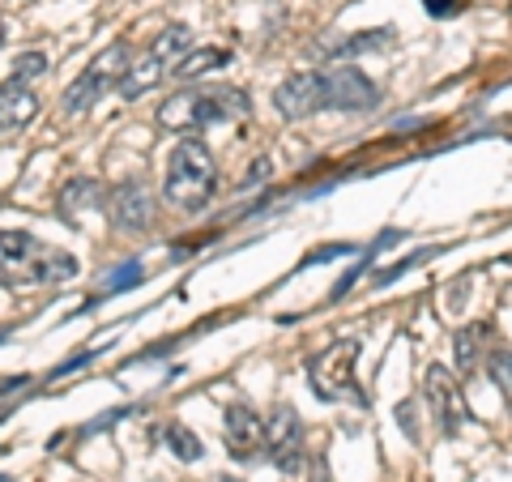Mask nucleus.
<instances>
[{
    "label": "nucleus",
    "instance_id": "1",
    "mask_svg": "<svg viewBox=\"0 0 512 482\" xmlns=\"http://www.w3.org/2000/svg\"><path fill=\"white\" fill-rule=\"evenodd\" d=\"M77 278V261L26 231H0V282L5 286H60Z\"/></svg>",
    "mask_w": 512,
    "mask_h": 482
},
{
    "label": "nucleus",
    "instance_id": "2",
    "mask_svg": "<svg viewBox=\"0 0 512 482\" xmlns=\"http://www.w3.org/2000/svg\"><path fill=\"white\" fill-rule=\"evenodd\" d=\"M248 116V94L235 86H188L158 107V124L171 133H201L210 124H231Z\"/></svg>",
    "mask_w": 512,
    "mask_h": 482
},
{
    "label": "nucleus",
    "instance_id": "3",
    "mask_svg": "<svg viewBox=\"0 0 512 482\" xmlns=\"http://www.w3.org/2000/svg\"><path fill=\"white\" fill-rule=\"evenodd\" d=\"M214 188H218V167H214V154L205 150V141H197V137L180 141L167 158L163 197L175 210H201V205L214 197Z\"/></svg>",
    "mask_w": 512,
    "mask_h": 482
},
{
    "label": "nucleus",
    "instance_id": "4",
    "mask_svg": "<svg viewBox=\"0 0 512 482\" xmlns=\"http://www.w3.org/2000/svg\"><path fill=\"white\" fill-rule=\"evenodd\" d=\"M124 73H128V47H124V43L103 47V52L86 64V73L77 77L69 90H64L60 107L69 111V116H82V111H90L111 86H120V82H124Z\"/></svg>",
    "mask_w": 512,
    "mask_h": 482
},
{
    "label": "nucleus",
    "instance_id": "5",
    "mask_svg": "<svg viewBox=\"0 0 512 482\" xmlns=\"http://www.w3.org/2000/svg\"><path fill=\"white\" fill-rule=\"evenodd\" d=\"M355 355H359V342H333V346H325V350H320V355L308 363L312 393H316L320 401L355 397Z\"/></svg>",
    "mask_w": 512,
    "mask_h": 482
},
{
    "label": "nucleus",
    "instance_id": "6",
    "mask_svg": "<svg viewBox=\"0 0 512 482\" xmlns=\"http://www.w3.org/2000/svg\"><path fill=\"white\" fill-rule=\"evenodd\" d=\"M423 401H427V410L436 414V423H440L444 436H457L470 410H466V393H461V380L448 372V367H440V363L427 367V376H423Z\"/></svg>",
    "mask_w": 512,
    "mask_h": 482
},
{
    "label": "nucleus",
    "instance_id": "7",
    "mask_svg": "<svg viewBox=\"0 0 512 482\" xmlns=\"http://www.w3.org/2000/svg\"><path fill=\"white\" fill-rule=\"evenodd\" d=\"M320 82H325V107H333V111H372L380 103L376 82L367 73L350 69V64L320 73Z\"/></svg>",
    "mask_w": 512,
    "mask_h": 482
},
{
    "label": "nucleus",
    "instance_id": "8",
    "mask_svg": "<svg viewBox=\"0 0 512 482\" xmlns=\"http://www.w3.org/2000/svg\"><path fill=\"white\" fill-rule=\"evenodd\" d=\"M265 457L278 465V470H299V457H303V423L295 406H278L274 414L265 419Z\"/></svg>",
    "mask_w": 512,
    "mask_h": 482
},
{
    "label": "nucleus",
    "instance_id": "9",
    "mask_svg": "<svg viewBox=\"0 0 512 482\" xmlns=\"http://www.w3.org/2000/svg\"><path fill=\"white\" fill-rule=\"evenodd\" d=\"M222 436H227V448L235 461H252L265 453V419L252 406H244V401L227 406V414H222Z\"/></svg>",
    "mask_w": 512,
    "mask_h": 482
},
{
    "label": "nucleus",
    "instance_id": "10",
    "mask_svg": "<svg viewBox=\"0 0 512 482\" xmlns=\"http://www.w3.org/2000/svg\"><path fill=\"white\" fill-rule=\"evenodd\" d=\"M274 107L286 120H303L312 111H320L325 107V82H320V73H291L274 90Z\"/></svg>",
    "mask_w": 512,
    "mask_h": 482
},
{
    "label": "nucleus",
    "instance_id": "11",
    "mask_svg": "<svg viewBox=\"0 0 512 482\" xmlns=\"http://www.w3.org/2000/svg\"><path fill=\"white\" fill-rule=\"evenodd\" d=\"M111 218L120 231H146L154 218V188L146 180H128L111 197Z\"/></svg>",
    "mask_w": 512,
    "mask_h": 482
},
{
    "label": "nucleus",
    "instance_id": "12",
    "mask_svg": "<svg viewBox=\"0 0 512 482\" xmlns=\"http://www.w3.org/2000/svg\"><path fill=\"white\" fill-rule=\"evenodd\" d=\"M491 342H495V333H491V325H487V320H474V325L457 329V337H453V355H457L461 376H466V372H474V367L483 363V355H491V350H495Z\"/></svg>",
    "mask_w": 512,
    "mask_h": 482
},
{
    "label": "nucleus",
    "instance_id": "13",
    "mask_svg": "<svg viewBox=\"0 0 512 482\" xmlns=\"http://www.w3.org/2000/svg\"><path fill=\"white\" fill-rule=\"evenodd\" d=\"M39 116V99H35V90L22 86V82H9L0 86V128H22Z\"/></svg>",
    "mask_w": 512,
    "mask_h": 482
},
{
    "label": "nucleus",
    "instance_id": "14",
    "mask_svg": "<svg viewBox=\"0 0 512 482\" xmlns=\"http://www.w3.org/2000/svg\"><path fill=\"white\" fill-rule=\"evenodd\" d=\"M227 64H231L227 47H192V52L171 69V77H175V82H184V86H192V82H201L205 73L227 69Z\"/></svg>",
    "mask_w": 512,
    "mask_h": 482
},
{
    "label": "nucleus",
    "instance_id": "15",
    "mask_svg": "<svg viewBox=\"0 0 512 482\" xmlns=\"http://www.w3.org/2000/svg\"><path fill=\"white\" fill-rule=\"evenodd\" d=\"M99 201H103V184L99 180H86V175H73V180L60 188V214L69 218V222L82 214V210H99Z\"/></svg>",
    "mask_w": 512,
    "mask_h": 482
},
{
    "label": "nucleus",
    "instance_id": "16",
    "mask_svg": "<svg viewBox=\"0 0 512 482\" xmlns=\"http://www.w3.org/2000/svg\"><path fill=\"white\" fill-rule=\"evenodd\" d=\"M163 69H167V64L158 60L154 52H150V56H141L137 64H128V73H124V82H120V94H124V99H141V94H146L150 86H158Z\"/></svg>",
    "mask_w": 512,
    "mask_h": 482
},
{
    "label": "nucleus",
    "instance_id": "17",
    "mask_svg": "<svg viewBox=\"0 0 512 482\" xmlns=\"http://www.w3.org/2000/svg\"><path fill=\"white\" fill-rule=\"evenodd\" d=\"M150 52L175 69V64H180V60L192 52V30H188V26H167L163 35H158V43L150 47Z\"/></svg>",
    "mask_w": 512,
    "mask_h": 482
},
{
    "label": "nucleus",
    "instance_id": "18",
    "mask_svg": "<svg viewBox=\"0 0 512 482\" xmlns=\"http://www.w3.org/2000/svg\"><path fill=\"white\" fill-rule=\"evenodd\" d=\"M158 440H163L180 461H201V440L192 436L184 423H167L163 431H158Z\"/></svg>",
    "mask_w": 512,
    "mask_h": 482
},
{
    "label": "nucleus",
    "instance_id": "19",
    "mask_svg": "<svg viewBox=\"0 0 512 482\" xmlns=\"http://www.w3.org/2000/svg\"><path fill=\"white\" fill-rule=\"evenodd\" d=\"M487 372H491V380L512 397V350H500V346H495L491 355H487Z\"/></svg>",
    "mask_w": 512,
    "mask_h": 482
},
{
    "label": "nucleus",
    "instance_id": "20",
    "mask_svg": "<svg viewBox=\"0 0 512 482\" xmlns=\"http://www.w3.org/2000/svg\"><path fill=\"white\" fill-rule=\"evenodd\" d=\"M47 73V56L43 52H26V56H18L13 60V82H39V77Z\"/></svg>",
    "mask_w": 512,
    "mask_h": 482
},
{
    "label": "nucleus",
    "instance_id": "21",
    "mask_svg": "<svg viewBox=\"0 0 512 482\" xmlns=\"http://www.w3.org/2000/svg\"><path fill=\"white\" fill-rule=\"evenodd\" d=\"M214 482H244V478H231V474H222V478H214Z\"/></svg>",
    "mask_w": 512,
    "mask_h": 482
},
{
    "label": "nucleus",
    "instance_id": "22",
    "mask_svg": "<svg viewBox=\"0 0 512 482\" xmlns=\"http://www.w3.org/2000/svg\"><path fill=\"white\" fill-rule=\"evenodd\" d=\"M0 43H5V22H0Z\"/></svg>",
    "mask_w": 512,
    "mask_h": 482
}]
</instances>
